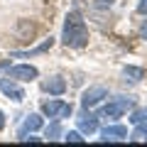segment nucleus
Returning <instances> with one entry per match:
<instances>
[{
	"label": "nucleus",
	"mask_w": 147,
	"mask_h": 147,
	"mask_svg": "<svg viewBox=\"0 0 147 147\" xmlns=\"http://www.w3.org/2000/svg\"><path fill=\"white\" fill-rule=\"evenodd\" d=\"M61 42L66 47L81 49L88 44V30H86V22L81 20L79 12H69L66 20H64V32H61Z\"/></svg>",
	"instance_id": "nucleus-1"
},
{
	"label": "nucleus",
	"mask_w": 147,
	"mask_h": 147,
	"mask_svg": "<svg viewBox=\"0 0 147 147\" xmlns=\"http://www.w3.org/2000/svg\"><path fill=\"white\" fill-rule=\"evenodd\" d=\"M132 108H135V98H132V96H118V98H113L110 103L103 105L100 115H105V118H120V115H125L127 110H132Z\"/></svg>",
	"instance_id": "nucleus-2"
},
{
	"label": "nucleus",
	"mask_w": 147,
	"mask_h": 147,
	"mask_svg": "<svg viewBox=\"0 0 147 147\" xmlns=\"http://www.w3.org/2000/svg\"><path fill=\"white\" fill-rule=\"evenodd\" d=\"M37 76H39V71H37L34 66H30V64H15V66L7 64V79H15V81H34Z\"/></svg>",
	"instance_id": "nucleus-3"
},
{
	"label": "nucleus",
	"mask_w": 147,
	"mask_h": 147,
	"mask_svg": "<svg viewBox=\"0 0 147 147\" xmlns=\"http://www.w3.org/2000/svg\"><path fill=\"white\" fill-rule=\"evenodd\" d=\"M42 113L47 118H69L71 115V103H66V100H47L42 105Z\"/></svg>",
	"instance_id": "nucleus-4"
},
{
	"label": "nucleus",
	"mask_w": 147,
	"mask_h": 147,
	"mask_svg": "<svg viewBox=\"0 0 147 147\" xmlns=\"http://www.w3.org/2000/svg\"><path fill=\"white\" fill-rule=\"evenodd\" d=\"M103 98H108V88H105V86H91V88H86L84 93H81V105H84V108H93V105H98Z\"/></svg>",
	"instance_id": "nucleus-5"
},
{
	"label": "nucleus",
	"mask_w": 147,
	"mask_h": 147,
	"mask_svg": "<svg viewBox=\"0 0 147 147\" xmlns=\"http://www.w3.org/2000/svg\"><path fill=\"white\" fill-rule=\"evenodd\" d=\"M0 91H3V93H5L10 100H15V103H22V100H25V91L15 84V79L3 76V79H0Z\"/></svg>",
	"instance_id": "nucleus-6"
},
{
	"label": "nucleus",
	"mask_w": 147,
	"mask_h": 147,
	"mask_svg": "<svg viewBox=\"0 0 147 147\" xmlns=\"http://www.w3.org/2000/svg\"><path fill=\"white\" fill-rule=\"evenodd\" d=\"M125 137H127L125 125H108L100 130V140L103 142H118V140H125Z\"/></svg>",
	"instance_id": "nucleus-7"
},
{
	"label": "nucleus",
	"mask_w": 147,
	"mask_h": 147,
	"mask_svg": "<svg viewBox=\"0 0 147 147\" xmlns=\"http://www.w3.org/2000/svg\"><path fill=\"white\" fill-rule=\"evenodd\" d=\"M42 91L44 93H52V96H61L64 91H66V81H64L61 76H52V79H47L42 84Z\"/></svg>",
	"instance_id": "nucleus-8"
},
{
	"label": "nucleus",
	"mask_w": 147,
	"mask_h": 147,
	"mask_svg": "<svg viewBox=\"0 0 147 147\" xmlns=\"http://www.w3.org/2000/svg\"><path fill=\"white\" fill-rule=\"evenodd\" d=\"M79 130L84 132V135H93V132L98 130V118H96L93 113H84V115L79 118Z\"/></svg>",
	"instance_id": "nucleus-9"
},
{
	"label": "nucleus",
	"mask_w": 147,
	"mask_h": 147,
	"mask_svg": "<svg viewBox=\"0 0 147 147\" xmlns=\"http://www.w3.org/2000/svg\"><path fill=\"white\" fill-rule=\"evenodd\" d=\"M42 125H44L42 115H37V113H30V115L25 118V123H22L20 132H37V130H42ZM20 132H17V135H20Z\"/></svg>",
	"instance_id": "nucleus-10"
},
{
	"label": "nucleus",
	"mask_w": 147,
	"mask_h": 147,
	"mask_svg": "<svg viewBox=\"0 0 147 147\" xmlns=\"http://www.w3.org/2000/svg\"><path fill=\"white\" fill-rule=\"evenodd\" d=\"M123 79L130 81V84H140V81L145 79V71H142L140 66H125L123 69Z\"/></svg>",
	"instance_id": "nucleus-11"
},
{
	"label": "nucleus",
	"mask_w": 147,
	"mask_h": 147,
	"mask_svg": "<svg viewBox=\"0 0 147 147\" xmlns=\"http://www.w3.org/2000/svg\"><path fill=\"white\" fill-rule=\"evenodd\" d=\"M52 47H54V37H49V39H44L39 47L30 49V52H17V54H12V57H34V54H44L47 49H52Z\"/></svg>",
	"instance_id": "nucleus-12"
},
{
	"label": "nucleus",
	"mask_w": 147,
	"mask_h": 147,
	"mask_svg": "<svg viewBox=\"0 0 147 147\" xmlns=\"http://www.w3.org/2000/svg\"><path fill=\"white\" fill-rule=\"evenodd\" d=\"M132 142H147V123H137V127L130 135Z\"/></svg>",
	"instance_id": "nucleus-13"
},
{
	"label": "nucleus",
	"mask_w": 147,
	"mask_h": 147,
	"mask_svg": "<svg viewBox=\"0 0 147 147\" xmlns=\"http://www.w3.org/2000/svg\"><path fill=\"white\" fill-rule=\"evenodd\" d=\"M59 135H61V125H59L57 120H54L52 125H47V130H44V137H47V140H57Z\"/></svg>",
	"instance_id": "nucleus-14"
},
{
	"label": "nucleus",
	"mask_w": 147,
	"mask_h": 147,
	"mask_svg": "<svg viewBox=\"0 0 147 147\" xmlns=\"http://www.w3.org/2000/svg\"><path fill=\"white\" fill-rule=\"evenodd\" d=\"M130 123H147V108H140V110H132V115H130Z\"/></svg>",
	"instance_id": "nucleus-15"
},
{
	"label": "nucleus",
	"mask_w": 147,
	"mask_h": 147,
	"mask_svg": "<svg viewBox=\"0 0 147 147\" xmlns=\"http://www.w3.org/2000/svg\"><path fill=\"white\" fill-rule=\"evenodd\" d=\"M64 140H66V142H84V137H81V132L71 130V132H66V135H64Z\"/></svg>",
	"instance_id": "nucleus-16"
},
{
	"label": "nucleus",
	"mask_w": 147,
	"mask_h": 147,
	"mask_svg": "<svg viewBox=\"0 0 147 147\" xmlns=\"http://www.w3.org/2000/svg\"><path fill=\"white\" fill-rule=\"evenodd\" d=\"M137 12H142V15L147 12V0H140V3H137Z\"/></svg>",
	"instance_id": "nucleus-17"
},
{
	"label": "nucleus",
	"mask_w": 147,
	"mask_h": 147,
	"mask_svg": "<svg viewBox=\"0 0 147 147\" xmlns=\"http://www.w3.org/2000/svg\"><path fill=\"white\" fill-rule=\"evenodd\" d=\"M140 37H142V39L147 42V20L142 22V27H140Z\"/></svg>",
	"instance_id": "nucleus-18"
},
{
	"label": "nucleus",
	"mask_w": 147,
	"mask_h": 147,
	"mask_svg": "<svg viewBox=\"0 0 147 147\" xmlns=\"http://www.w3.org/2000/svg\"><path fill=\"white\" fill-rule=\"evenodd\" d=\"M98 5H113V0H96Z\"/></svg>",
	"instance_id": "nucleus-19"
},
{
	"label": "nucleus",
	"mask_w": 147,
	"mask_h": 147,
	"mask_svg": "<svg viewBox=\"0 0 147 147\" xmlns=\"http://www.w3.org/2000/svg\"><path fill=\"white\" fill-rule=\"evenodd\" d=\"M5 127V115H3V110H0V130Z\"/></svg>",
	"instance_id": "nucleus-20"
}]
</instances>
